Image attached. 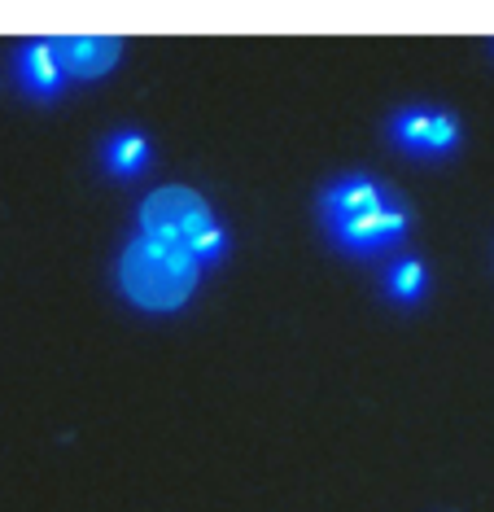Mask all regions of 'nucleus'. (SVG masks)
I'll return each mask as SVG.
<instances>
[{
	"label": "nucleus",
	"instance_id": "6e6552de",
	"mask_svg": "<svg viewBox=\"0 0 494 512\" xmlns=\"http://www.w3.org/2000/svg\"><path fill=\"white\" fill-rule=\"evenodd\" d=\"M145 162H149V141L140 132H119L110 145H105V167L123 180H132Z\"/></svg>",
	"mask_w": 494,
	"mask_h": 512
},
{
	"label": "nucleus",
	"instance_id": "423d86ee",
	"mask_svg": "<svg viewBox=\"0 0 494 512\" xmlns=\"http://www.w3.org/2000/svg\"><path fill=\"white\" fill-rule=\"evenodd\" d=\"M385 197H390V193H385L376 180H368V176H346V180H337L333 189L320 197V215H324V224H341V219L381 206Z\"/></svg>",
	"mask_w": 494,
	"mask_h": 512
},
{
	"label": "nucleus",
	"instance_id": "1a4fd4ad",
	"mask_svg": "<svg viewBox=\"0 0 494 512\" xmlns=\"http://www.w3.org/2000/svg\"><path fill=\"white\" fill-rule=\"evenodd\" d=\"M425 285H429V276H425V263H416V259H403V263H394L390 267V276H385V294L398 298V302H420L425 298Z\"/></svg>",
	"mask_w": 494,
	"mask_h": 512
},
{
	"label": "nucleus",
	"instance_id": "f03ea898",
	"mask_svg": "<svg viewBox=\"0 0 494 512\" xmlns=\"http://www.w3.org/2000/svg\"><path fill=\"white\" fill-rule=\"evenodd\" d=\"M140 228H145V237H154V241L193 250L197 241L215 228V215H210L202 193L167 184V189H154L145 197V206H140Z\"/></svg>",
	"mask_w": 494,
	"mask_h": 512
},
{
	"label": "nucleus",
	"instance_id": "20e7f679",
	"mask_svg": "<svg viewBox=\"0 0 494 512\" xmlns=\"http://www.w3.org/2000/svg\"><path fill=\"white\" fill-rule=\"evenodd\" d=\"M390 141L416 158H438V154H451V149L460 145V123H455L451 114L407 106V110L394 114Z\"/></svg>",
	"mask_w": 494,
	"mask_h": 512
},
{
	"label": "nucleus",
	"instance_id": "39448f33",
	"mask_svg": "<svg viewBox=\"0 0 494 512\" xmlns=\"http://www.w3.org/2000/svg\"><path fill=\"white\" fill-rule=\"evenodd\" d=\"M49 44L62 75H75V79H97L105 71H114V62L123 53V40L114 36H57Z\"/></svg>",
	"mask_w": 494,
	"mask_h": 512
},
{
	"label": "nucleus",
	"instance_id": "f257e3e1",
	"mask_svg": "<svg viewBox=\"0 0 494 512\" xmlns=\"http://www.w3.org/2000/svg\"><path fill=\"white\" fill-rule=\"evenodd\" d=\"M197 263L188 250L167 246L154 237H136L119 259V285L123 294L145 311H180L197 289Z\"/></svg>",
	"mask_w": 494,
	"mask_h": 512
},
{
	"label": "nucleus",
	"instance_id": "0eeeda50",
	"mask_svg": "<svg viewBox=\"0 0 494 512\" xmlns=\"http://www.w3.org/2000/svg\"><path fill=\"white\" fill-rule=\"evenodd\" d=\"M18 84L31 92V97H40V101H49L62 92V66H57V57H53V44L49 40H31L27 49L18 53Z\"/></svg>",
	"mask_w": 494,
	"mask_h": 512
},
{
	"label": "nucleus",
	"instance_id": "7ed1b4c3",
	"mask_svg": "<svg viewBox=\"0 0 494 512\" xmlns=\"http://www.w3.org/2000/svg\"><path fill=\"white\" fill-rule=\"evenodd\" d=\"M407 211L394 202V197H385L381 206H372V211H359L350 219H341V224H328V232L337 237L341 250H355V254H376V250H390L398 241L407 237Z\"/></svg>",
	"mask_w": 494,
	"mask_h": 512
}]
</instances>
